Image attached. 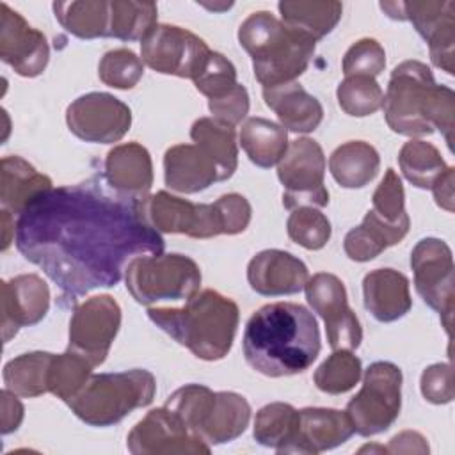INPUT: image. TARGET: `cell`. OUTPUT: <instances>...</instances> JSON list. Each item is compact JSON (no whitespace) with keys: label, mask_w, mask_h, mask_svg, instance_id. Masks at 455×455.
Segmentation results:
<instances>
[{"label":"cell","mask_w":455,"mask_h":455,"mask_svg":"<svg viewBox=\"0 0 455 455\" xmlns=\"http://www.w3.org/2000/svg\"><path fill=\"white\" fill-rule=\"evenodd\" d=\"M142 201L116 192L105 174L52 187L16 217L14 243L64 299L76 300L116 286L133 258L164 252V238L146 220Z\"/></svg>","instance_id":"obj_1"},{"label":"cell","mask_w":455,"mask_h":455,"mask_svg":"<svg viewBox=\"0 0 455 455\" xmlns=\"http://www.w3.org/2000/svg\"><path fill=\"white\" fill-rule=\"evenodd\" d=\"M243 355L252 370L267 377L306 371L318 357L320 329L302 304L272 302L251 315L243 331Z\"/></svg>","instance_id":"obj_2"},{"label":"cell","mask_w":455,"mask_h":455,"mask_svg":"<svg viewBox=\"0 0 455 455\" xmlns=\"http://www.w3.org/2000/svg\"><path fill=\"white\" fill-rule=\"evenodd\" d=\"M148 316L197 359H224L235 341L240 311L235 300L215 290H201L181 307H149Z\"/></svg>","instance_id":"obj_3"},{"label":"cell","mask_w":455,"mask_h":455,"mask_svg":"<svg viewBox=\"0 0 455 455\" xmlns=\"http://www.w3.org/2000/svg\"><path fill=\"white\" fill-rule=\"evenodd\" d=\"M238 41L251 55L254 76L263 87L295 82L307 69L316 44L268 11L249 14L238 28Z\"/></svg>","instance_id":"obj_4"},{"label":"cell","mask_w":455,"mask_h":455,"mask_svg":"<svg viewBox=\"0 0 455 455\" xmlns=\"http://www.w3.org/2000/svg\"><path fill=\"white\" fill-rule=\"evenodd\" d=\"M156 393L155 375L142 368L96 373L68 400L73 414L91 427H112L132 411L149 405Z\"/></svg>","instance_id":"obj_5"},{"label":"cell","mask_w":455,"mask_h":455,"mask_svg":"<svg viewBox=\"0 0 455 455\" xmlns=\"http://www.w3.org/2000/svg\"><path fill=\"white\" fill-rule=\"evenodd\" d=\"M130 295L142 306L188 300L199 291L201 268L185 254H149L133 258L124 270Z\"/></svg>","instance_id":"obj_6"},{"label":"cell","mask_w":455,"mask_h":455,"mask_svg":"<svg viewBox=\"0 0 455 455\" xmlns=\"http://www.w3.org/2000/svg\"><path fill=\"white\" fill-rule=\"evenodd\" d=\"M402 370L389 361L371 363L363 375V387L347 403L354 434L363 437L386 432L402 409Z\"/></svg>","instance_id":"obj_7"},{"label":"cell","mask_w":455,"mask_h":455,"mask_svg":"<svg viewBox=\"0 0 455 455\" xmlns=\"http://www.w3.org/2000/svg\"><path fill=\"white\" fill-rule=\"evenodd\" d=\"M435 85L430 68L419 60H403L389 76L382 100L387 126L405 137H425L434 128L425 119L430 89Z\"/></svg>","instance_id":"obj_8"},{"label":"cell","mask_w":455,"mask_h":455,"mask_svg":"<svg viewBox=\"0 0 455 455\" xmlns=\"http://www.w3.org/2000/svg\"><path fill=\"white\" fill-rule=\"evenodd\" d=\"M323 176L325 155L322 146L309 137L291 140L277 164V178L284 188V208L291 212L299 206H327L329 190L325 188Z\"/></svg>","instance_id":"obj_9"},{"label":"cell","mask_w":455,"mask_h":455,"mask_svg":"<svg viewBox=\"0 0 455 455\" xmlns=\"http://www.w3.org/2000/svg\"><path fill=\"white\" fill-rule=\"evenodd\" d=\"M414 286L423 302L439 313L443 327L450 334L455 299L453 256L441 238H423L411 252Z\"/></svg>","instance_id":"obj_10"},{"label":"cell","mask_w":455,"mask_h":455,"mask_svg":"<svg viewBox=\"0 0 455 455\" xmlns=\"http://www.w3.org/2000/svg\"><path fill=\"white\" fill-rule=\"evenodd\" d=\"M208 44L194 32L176 25H156L140 41L142 62L156 73L194 78L210 55Z\"/></svg>","instance_id":"obj_11"},{"label":"cell","mask_w":455,"mask_h":455,"mask_svg":"<svg viewBox=\"0 0 455 455\" xmlns=\"http://www.w3.org/2000/svg\"><path fill=\"white\" fill-rule=\"evenodd\" d=\"M121 327V307L103 293L76 304L69 320L68 348L85 357L94 368L103 364Z\"/></svg>","instance_id":"obj_12"},{"label":"cell","mask_w":455,"mask_h":455,"mask_svg":"<svg viewBox=\"0 0 455 455\" xmlns=\"http://www.w3.org/2000/svg\"><path fill=\"white\" fill-rule=\"evenodd\" d=\"M304 291L307 304L325 323L329 347L355 350L363 341V329L348 306L343 281L334 274L318 272L307 279Z\"/></svg>","instance_id":"obj_13"},{"label":"cell","mask_w":455,"mask_h":455,"mask_svg":"<svg viewBox=\"0 0 455 455\" xmlns=\"http://www.w3.org/2000/svg\"><path fill=\"white\" fill-rule=\"evenodd\" d=\"M128 451L133 455H208L212 446L165 405L151 409L128 434Z\"/></svg>","instance_id":"obj_14"},{"label":"cell","mask_w":455,"mask_h":455,"mask_svg":"<svg viewBox=\"0 0 455 455\" xmlns=\"http://www.w3.org/2000/svg\"><path fill=\"white\" fill-rule=\"evenodd\" d=\"M66 123L69 132L80 140L114 144L128 133L132 110L108 92H87L69 103Z\"/></svg>","instance_id":"obj_15"},{"label":"cell","mask_w":455,"mask_h":455,"mask_svg":"<svg viewBox=\"0 0 455 455\" xmlns=\"http://www.w3.org/2000/svg\"><path fill=\"white\" fill-rule=\"evenodd\" d=\"M142 213L158 233H180L190 238H213L222 235L213 203L197 204L160 190L142 201Z\"/></svg>","instance_id":"obj_16"},{"label":"cell","mask_w":455,"mask_h":455,"mask_svg":"<svg viewBox=\"0 0 455 455\" xmlns=\"http://www.w3.org/2000/svg\"><path fill=\"white\" fill-rule=\"evenodd\" d=\"M0 59L27 78L41 75L50 59L46 36L4 2L0 4Z\"/></svg>","instance_id":"obj_17"},{"label":"cell","mask_w":455,"mask_h":455,"mask_svg":"<svg viewBox=\"0 0 455 455\" xmlns=\"http://www.w3.org/2000/svg\"><path fill=\"white\" fill-rule=\"evenodd\" d=\"M403 20L427 41L430 60L435 68L453 75L455 71V2L421 0L403 2Z\"/></svg>","instance_id":"obj_18"},{"label":"cell","mask_w":455,"mask_h":455,"mask_svg":"<svg viewBox=\"0 0 455 455\" xmlns=\"http://www.w3.org/2000/svg\"><path fill=\"white\" fill-rule=\"evenodd\" d=\"M2 339L7 343L21 327L39 323L50 309V288L37 274H20L0 283Z\"/></svg>","instance_id":"obj_19"},{"label":"cell","mask_w":455,"mask_h":455,"mask_svg":"<svg viewBox=\"0 0 455 455\" xmlns=\"http://www.w3.org/2000/svg\"><path fill=\"white\" fill-rule=\"evenodd\" d=\"M307 279L304 261L281 249H265L247 265V281L263 297L295 295L304 290Z\"/></svg>","instance_id":"obj_20"},{"label":"cell","mask_w":455,"mask_h":455,"mask_svg":"<svg viewBox=\"0 0 455 455\" xmlns=\"http://www.w3.org/2000/svg\"><path fill=\"white\" fill-rule=\"evenodd\" d=\"M105 180L119 194L146 199L153 185V162L149 151L139 142L114 146L105 156Z\"/></svg>","instance_id":"obj_21"},{"label":"cell","mask_w":455,"mask_h":455,"mask_svg":"<svg viewBox=\"0 0 455 455\" xmlns=\"http://www.w3.org/2000/svg\"><path fill=\"white\" fill-rule=\"evenodd\" d=\"M165 185L180 194H197L220 181L219 169L197 144H176L164 155Z\"/></svg>","instance_id":"obj_22"},{"label":"cell","mask_w":455,"mask_h":455,"mask_svg":"<svg viewBox=\"0 0 455 455\" xmlns=\"http://www.w3.org/2000/svg\"><path fill=\"white\" fill-rule=\"evenodd\" d=\"M364 307L382 323L395 322L409 313L412 299L409 279L395 268H375L363 279Z\"/></svg>","instance_id":"obj_23"},{"label":"cell","mask_w":455,"mask_h":455,"mask_svg":"<svg viewBox=\"0 0 455 455\" xmlns=\"http://www.w3.org/2000/svg\"><path fill=\"white\" fill-rule=\"evenodd\" d=\"M263 100L277 116L279 124L293 133L315 132L323 119L320 101L297 82L263 87Z\"/></svg>","instance_id":"obj_24"},{"label":"cell","mask_w":455,"mask_h":455,"mask_svg":"<svg viewBox=\"0 0 455 455\" xmlns=\"http://www.w3.org/2000/svg\"><path fill=\"white\" fill-rule=\"evenodd\" d=\"M354 427L345 411L306 407L299 411V453L316 455L347 443Z\"/></svg>","instance_id":"obj_25"},{"label":"cell","mask_w":455,"mask_h":455,"mask_svg":"<svg viewBox=\"0 0 455 455\" xmlns=\"http://www.w3.org/2000/svg\"><path fill=\"white\" fill-rule=\"evenodd\" d=\"M52 188V180L18 155L2 158L0 203L2 210L18 217L39 194Z\"/></svg>","instance_id":"obj_26"},{"label":"cell","mask_w":455,"mask_h":455,"mask_svg":"<svg viewBox=\"0 0 455 455\" xmlns=\"http://www.w3.org/2000/svg\"><path fill=\"white\" fill-rule=\"evenodd\" d=\"M251 405L233 391H215L212 409L201 427V439L213 444H226L240 437L249 427Z\"/></svg>","instance_id":"obj_27"},{"label":"cell","mask_w":455,"mask_h":455,"mask_svg":"<svg viewBox=\"0 0 455 455\" xmlns=\"http://www.w3.org/2000/svg\"><path fill=\"white\" fill-rule=\"evenodd\" d=\"M277 9L286 27L315 43L331 34L343 14V5L336 0H284Z\"/></svg>","instance_id":"obj_28"},{"label":"cell","mask_w":455,"mask_h":455,"mask_svg":"<svg viewBox=\"0 0 455 455\" xmlns=\"http://www.w3.org/2000/svg\"><path fill=\"white\" fill-rule=\"evenodd\" d=\"M252 435L277 453H299V411L284 402H272L256 412Z\"/></svg>","instance_id":"obj_29"},{"label":"cell","mask_w":455,"mask_h":455,"mask_svg":"<svg viewBox=\"0 0 455 455\" xmlns=\"http://www.w3.org/2000/svg\"><path fill=\"white\" fill-rule=\"evenodd\" d=\"M380 156L364 140H348L338 146L329 156V171L343 188H363L377 176Z\"/></svg>","instance_id":"obj_30"},{"label":"cell","mask_w":455,"mask_h":455,"mask_svg":"<svg viewBox=\"0 0 455 455\" xmlns=\"http://www.w3.org/2000/svg\"><path fill=\"white\" fill-rule=\"evenodd\" d=\"M238 140L247 158L261 169L277 165L290 146L286 130L265 117H249L240 128Z\"/></svg>","instance_id":"obj_31"},{"label":"cell","mask_w":455,"mask_h":455,"mask_svg":"<svg viewBox=\"0 0 455 455\" xmlns=\"http://www.w3.org/2000/svg\"><path fill=\"white\" fill-rule=\"evenodd\" d=\"M190 139L215 162L220 181H226L235 174L238 165V146L233 126L213 117H199L190 128Z\"/></svg>","instance_id":"obj_32"},{"label":"cell","mask_w":455,"mask_h":455,"mask_svg":"<svg viewBox=\"0 0 455 455\" xmlns=\"http://www.w3.org/2000/svg\"><path fill=\"white\" fill-rule=\"evenodd\" d=\"M53 14L60 27L80 39L108 37L110 2L105 0H73L55 2Z\"/></svg>","instance_id":"obj_33"},{"label":"cell","mask_w":455,"mask_h":455,"mask_svg":"<svg viewBox=\"0 0 455 455\" xmlns=\"http://www.w3.org/2000/svg\"><path fill=\"white\" fill-rule=\"evenodd\" d=\"M53 354L27 352L4 366V384L21 398H36L48 393V368Z\"/></svg>","instance_id":"obj_34"},{"label":"cell","mask_w":455,"mask_h":455,"mask_svg":"<svg viewBox=\"0 0 455 455\" xmlns=\"http://www.w3.org/2000/svg\"><path fill=\"white\" fill-rule=\"evenodd\" d=\"M398 165L403 178L418 188H432L434 181L448 167L439 149L421 139H411L402 146Z\"/></svg>","instance_id":"obj_35"},{"label":"cell","mask_w":455,"mask_h":455,"mask_svg":"<svg viewBox=\"0 0 455 455\" xmlns=\"http://www.w3.org/2000/svg\"><path fill=\"white\" fill-rule=\"evenodd\" d=\"M158 9L153 2L114 0L110 2L108 37L121 41H142L158 23Z\"/></svg>","instance_id":"obj_36"},{"label":"cell","mask_w":455,"mask_h":455,"mask_svg":"<svg viewBox=\"0 0 455 455\" xmlns=\"http://www.w3.org/2000/svg\"><path fill=\"white\" fill-rule=\"evenodd\" d=\"M92 368L85 357L69 348L64 354H53L48 368V393L62 402L71 400L85 386Z\"/></svg>","instance_id":"obj_37"},{"label":"cell","mask_w":455,"mask_h":455,"mask_svg":"<svg viewBox=\"0 0 455 455\" xmlns=\"http://www.w3.org/2000/svg\"><path fill=\"white\" fill-rule=\"evenodd\" d=\"M361 359L352 350H332V354L315 370L313 380L316 387L327 395H341L350 391L361 379Z\"/></svg>","instance_id":"obj_38"},{"label":"cell","mask_w":455,"mask_h":455,"mask_svg":"<svg viewBox=\"0 0 455 455\" xmlns=\"http://www.w3.org/2000/svg\"><path fill=\"white\" fill-rule=\"evenodd\" d=\"M338 105L347 116L366 117L382 107L384 92L375 78L354 75L345 76L336 89Z\"/></svg>","instance_id":"obj_39"},{"label":"cell","mask_w":455,"mask_h":455,"mask_svg":"<svg viewBox=\"0 0 455 455\" xmlns=\"http://www.w3.org/2000/svg\"><path fill=\"white\" fill-rule=\"evenodd\" d=\"M286 231L291 242L307 251L325 247L332 233L329 219L313 206H299L291 210L286 220Z\"/></svg>","instance_id":"obj_40"},{"label":"cell","mask_w":455,"mask_h":455,"mask_svg":"<svg viewBox=\"0 0 455 455\" xmlns=\"http://www.w3.org/2000/svg\"><path fill=\"white\" fill-rule=\"evenodd\" d=\"M144 75V62L128 48L107 52L98 64L100 80L114 89H133Z\"/></svg>","instance_id":"obj_41"},{"label":"cell","mask_w":455,"mask_h":455,"mask_svg":"<svg viewBox=\"0 0 455 455\" xmlns=\"http://www.w3.org/2000/svg\"><path fill=\"white\" fill-rule=\"evenodd\" d=\"M196 89L208 100L220 98L228 94L236 82V68L229 59L219 52H210L199 73L192 78Z\"/></svg>","instance_id":"obj_42"},{"label":"cell","mask_w":455,"mask_h":455,"mask_svg":"<svg viewBox=\"0 0 455 455\" xmlns=\"http://www.w3.org/2000/svg\"><path fill=\"white\" fill-rule=\"evenodd\" d=\"M371 212L387 224L411 222L405 212V194L400 176L387 169L371 197Z\"/></svg>","instance_id":"obj_43"},{"label":"cell","mask_w":455,"mask_h":455,"mask_svg":"<svg viewBox=\"0 0 455 455\" xmlns=\"http://www.w3.org/2000/svg\"><path fill=\"white\" fill-rule=\"evenodd\" d=\"M386 68V52L379 41L371 37H363L355 41L345 53L341 69L345 76L363 75V76H379Z\"/></svg>","instance_id":"obj_44"},{"label":"cell","mask_w":455,"mask_h":455,"mask_svg":"<svg viewBox=\"0 0 455 455\" xmlns=\"http://www.w3.org/2000/svg\"><path fill=\"white\" fill-rule=\"evenodd\" d=\"M427 123L441 132L448 148H453V126H455V94L446 85H434L428 94L425 108Z\"/></svg>","instance_id":"obj_45"},{"label":"cell","mask_w":455,"mask_h":455,"mask_svg":"<svg viewBox=\"0 0 455 455\" xmlns=\"http://www.w3.org/2000/svg\"><path fill=\"white\" fill-rule=\"evenodd\" d=\"M213 206L220 220L222 235H238L247 229L252 210L243 196L236 192L224 194L213 203Z\"/></svg>","instance_id":"obj_46"},{"label":"cell","mask_w":455,"mask_h":455,"mask_svg":"<svg viewBox=\"0 0 455 455\" xmlns=\"http://www.w3.org/2000/svg\"><path fill=\"white\" fill-rule=\"evenodd\" d=\"M208 108L213 119L235 128L249 114V92L242 84H236L228 94L208 100Z\"/></svg>","instance_id":"obj_47"},{"label":"cell","mask_w":455,"mask_h":455,"mask_svg":"<svg viewBox=\"0 0 455 455\" xmlns=\"http://www.w3.org/2000/svg\"><path fill=\"white\" fill-rule=\"evenodd\" d=\"M421 395L427 402L441 405L453 400V386H451V364L450 363H435L423 370L419 380Z\"/></svg>","instance_id":"obj_48"},{"label":"cell","mask_w":455,"mask_h":455,"mask_svg":"<svg viewBox=\"0 0 455 455\" xmlns=\"http://www.w3.org/2000/svg\"><path fill=\"white\" fill-rule=\"evenodd\" d=\"M343 249L345 254L352 259V261H370L373 258H377L380 252H384L387 247L384 245V242L368 228L361 222V226L350 229L345 235L343 240Z\"/></svg>","instance_id":"obj_49"},{"label":"cell","mask_w":455,"mask_h":455,"mask_svg":"<svg viewBox=\"0 0 455 455\" xmlns=\"http://www.w3.org/2000/svg\"><path fill=\"white\" fill-rule=\"evenodd\" d=\"M0 396H2V434L7 435L18 430V427L21 425L25 409L18 400V395L9 391L7 387L0 393Z\"/></svg>","instance_id":"obj_50"},{"label":"cell","mask_w":455,"mask_h":455,"mask_svg":"<svg viewBox=\"0 0 455 455\" xmlns=\"http://www.w3.org/2000/svg\"><path fill=\"white\" fill-rule=\"evenodd\" d=\"M387 453H428V443L427 439L414 430H403L389 439V444L386 446Z\"/></svg>","instance_id":"obj_51"},{"label":"cell","mask_w":455,"mask_h":455,"mask_svg":"<svg viewBox=\"0 0 455 455\" xmlns=\"http://www.w3.org/2000/svg\"><path fill=\"white\" fill-rule=\"evenodd\" d=\"M432 194L439 208L446 212H453V167L448 165L446 171L434 181Z\"/></svg>","instance_id":"obj_52"},{"label":"cell","mask_w":455,"mask_h":455,"mask_svg":"<svg viewBox=\"0 0 455 455\" xmlns=\"http://www.w3.org/2000/svg\"><path fill=\"white\" fill-rule=\"evenodd\" d=\"M0 213H2V251H7L16 235V222L12 213L5 210H2Z\"/></svg>","instance_id":"obj_53"},{"label":"cell","mask_w":455,"mask_h":455,"mask_svg":"<svg viewBox=\"0 0 455 455\" xmlns=\"http://www.w3.org/2000/svg\"><path fill=\"white\" fill-rule=\"evenodd\" d=\"M380 9L393 20H403V2H380Z\"/></svg>","instance_id":"obj_54"},{"label":"cell","mask_w":455,"mask_h":455,"mask_svg":"<svg viewBox=\"0 0 455 455\" xmlns=\"http://www.w3.org/2000/svg\"><path fill=\"white\" fill-rule=\"evenodd\" d=\"M364 451H380V453H387V450H386V446H379V444H366V446H363L361 450H359V453H364Z\"/></svg>","instance_id":"obj_55"}]
</instances>
